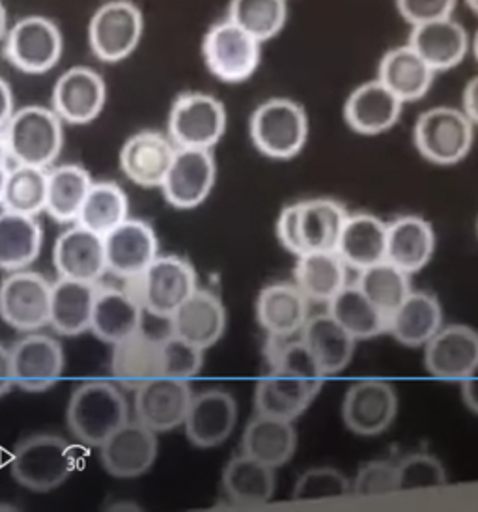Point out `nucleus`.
Segmentation results:
<instances>
[{
	"label": "nucleus",
	"instance_id": "nucleus-62",
	"mask_svg": "<svg viewBox=\"0 0 478 512\" xmlns=\"http://www.w3.org/2000/svg\"><path fill=\"white\" fill-rule=\"evenodd\" d=\"M6 172H0V204H2V193H4V180H6Z\"/></svg>",
	"mask_w": 478,
	"mask_h": 512
},
{
	"label": "nucleus",
	"instance_id": "nucleus-61",
	"mask_svg": "<svg viewBox=\"0 0 478 512\" xmlns=\"http://www.w3.org/2000/svg\"><path fill=\"white\" fill-rule=\"evenodd\" d=\"M465 4H467V8L471 12H475L478 15V0H465Z\"/></svg>",
	"mask_w": 478,
	"mask_h": 512
},
{
	"label": "nucleus",
	"instance_id": "nucleus-45",
	"mask_svg": "<svg viewBox=\"0 0 478 512\" xmlns=\"http://www.w3.org/2000/svg\"><path fill=\"white\" fill-rule=\"evenodd\" d=\"M226 17L260 43L281 34L288 21V0H230Z\"/></svg>",
	"mask_w": 478,
	"mask_h": 512
},
{
	"label": "nucleus",
	"instance_id": "nucleus-28",
	"mask_svg": "<svg viewBox=\"0 0 478 512\" xmlns=\"http://www.w3.org/2000/svg\"><path fill=\"white\" fill-rule=\"evenodd\" d=\"M111 372L116 384L129 391L163 376V337H152L141 328L113 344Z\"/></svg>",
	"mask_w": 478,
	"mask_h": 512
},
{
	"label": "nucleus",
	"instance_id": "nucleus-51",
	"mask_svg": "<svg viewBox=\"0 0 478 512\" xmlns=\"http://www.w3.org/2000/svg\"><path fill=\"white\" fill-rule=\"evenodd\" d=\"M394 4L409 27H417L428 21L452 17L458 0H394Z\"/></svg>",
	"mask_w": 478,
	"mask_h": 512
},
{
	"label": "nucleus",
	"instance_id": "nucleus-7",
	"mask_svg": "<svg viewBox=\"0 0 478 512\" xmlns=\"http://www.w3.org/2000/svg\"><path fill=\"white\" fill-rule=\"evenodd\" d=\"M413 143L428 163L439 167L458 165L475 143V124L462 109L441 105L419 114Z\"/></svg>",
	"mask_w": 478,
	"mask_h": 512
},
{
	"label": "nucleus",
	"instance_id": "nucleus-47",
	"mask_svg": "<svg viewBox=\"0 0 478 512\" xmlns=\"http://www.w3.org/2000/svg\"><path fill=\"white\" fill-rule=\"evenodd\" d=\"M352 494L350 479L335 468H310L299 475L292 498L299 503L346 498Z\"/></svg>",
	"mask_w": 478,
	"mask_h": 512
},
{
	"label": "nucleus",
	"instance_id": "nucleus-31",
	"mask_svg": "<svg viewBox=\"0 0 478 512\" xmlns=\"http://www.w3.org/2000/svg\"><path fill=\"white\" fill-rule=\"evenodd\" d=\"M436 251L434 227L421 215H402L387 225V255L409 275L424 270Z\"/></svg>",
	"mask_w": 478,
	"mask_h": 512
},
{
	"label": "nucleus",
	"instance_id": "nucleus-8",
	"mask_svg": "<svg viewBox=\"0 0 478 512\" xmlns=\"http://www.w3.org/2000/svg\"><path fill=\"white\" fill-rule=\"evenodd\" d=\"M86 36L99 62L120 64L141 45L144 14L133 0H105L90 15Z\"/></svg>",
	"mask_w": 478,
	"mask_h": 512
},
{
	"label": "nucleus",
	"instance_id": "nucleus-43",
	"mask_svg": "<svg viewBox=\"0 0 478 512\" xmlns=\"http://www.w3.org/2000/svg\"><path fill=\"white\" fill-rule=\"evenodd\" d=\"M47 171L49 169L12 163L6 172L0 208L34 217L45 212Z\"/></svg>",
	"mask_w": 478,
	"mask_h": 512
},
{
	"label": "nucleus",
	"instance_id": "nucleus-9",
	"mask_svg": "<svg viewBox=\"0 0 478 512\" xmlns=\"http://www.w3.org/2000/svg\"><path fill=\"white\" fill-rule=\"evenodd\" d=\"M0 47L17 72L43 75L64 57V34L51 17L25 15L10 25Z\"/></svg>",
	"mask_w": 478,
	"mask_h": 512
},
{
	"label": "nucleus",
	"instance_id": "nucleus-34",
	"mask_svg": "<svg viewBox=\"0 0 478 512\" xmlns=\"http://www.w3.org/2000/svg\"><path fill=\"white\" fill-rule=\"evenodd\" d=\"M299 335L325 376L342 372L352 363L357 341L331 314L309 316Z\"/></svg>",
	"mask_w": 478,
	"mask_h": 512
},
{
	"label": "nucleus",
	"instance_id": "nucleus-35",
	"mask_svg": "<svg viewBox=\"0 0 478 512\" xmlns=\"http://www.w3.org/2000/svg\"><path fill=\"white\" fill-rule=\"evenodd\" d=\"M335 251L353 270L378 264L387 255V223L366 212L348 214Z\"/></svg>",
	"mask_w": 478,
	"mask_h": 512
},
{
	"label": "nucleus",
	"instance_id": "nucleus-41",
	"mask_svg": "<svg viewBox=\"0 0 478 512\" xmlns=\"http://www.w3.org/2000/svg\"><path fill=\"white\" fill-rule=\"evenodd\" d=\"M327 313L331 314L342 328L352 335L355 341L374 339L387 333L389 314L366 298L357 285H346L335 298L327 303Z\"/></svg>",
	"mask_w": 478,
	"mask_h": 512
},
{
	"label": "nucleus",
	"instance_id": "nucleus-11",
	"mask_svg": "<svg viewBox=\"0 0 478 512\" xmlns=\"http://www.w3.org/2000/svg\"><path fill=\"white\" fill-rule=\"evenodd\" d=\"M135 294L141 299L144 313L167 318L198 288L197 271L189 260L178 255H159L133 279Z\"/></svg>",
	"mask_w": 478,
	"mask_h": 512
},
{
	"label": "nucleus",
	"instance_id": "nucleus-59",
	"mask_svg": "<svg viewBox=\"0 0 478 512\" xmlns=\"http://www.w3.org/2000/svg\"><path fill=\"white\" fill-rule=\"evenodd\" d=\"M107 511H139L137 503H126V501H116L113 505L107 507Z\"/></svg>",
	"mask_w": 478,
	"mask_h": 512
},
{
	"label": "nucleus",
	"instance_id": "nucleus-22",
	"mask_svg": "<svg viewBox=\"0 0 478 512\" xmlns=\"http://www.w3.org/2000/svg\"><path fill=\"white\" fill-rule=\"evenodd\" d=\"M478 363V331L464 324L443 326L424 344V367L441 382H462Z\"/></svg>",
	"mask_w": 478,
	"mask_h": 512
},
{
	"label": "nucleus",
	"instance_id": "nucleus-57",
	"mask_svg": "<svg viewBox=\"0 0 478 512\" xmlns=\"http://www.w3.org/2000/svg\"><path fill=\"white\" fill-rule=\"evenodd\" d=\"M8 29H10L8 10H6V6H4L2 0H0V45L4 42V38H6V34H8Z\"/></svg>",
	"mask_w": 478,
	"mask_h": 512
},
{
	"label": "nucleus",
	"instance_id": "nucleus-24",
	"mask_svg": "<svg viewBox=\"0 0 478 512\" xmlns=\"http://www.w3.org/2000/svg\"><path fill=\"white\" fill-rule=\"evenodd\" d=\"M169 322L172 335L195 344L200 350H208L225 335V305L215 292L197 288L174 311Z\"/></svg>",
	"mask_w": 478,
	"mask_h": 512
},
{
	"label": "nucleus",
	"instance_id": "nucleus-2",
	"mask_svg": "<svg viewBox=\"0 0 478 512\" xmlns=\"http://www.w3.org/2000/svg\"><path fill=\"white\" fill-rule=\"evenodd\" d=\"M310 122L305 107L290 98L262 101L249 120L254 148L268 159L288 161L309 143Z\"/></svg>",
	"mask_w": 478,
	"mask_h": 512
},
{
	"label": "nucleus",
	"instance_id": "nucleus-29",
	"mask_svg": "<svg viewBox=\"0 0 478 512\" xmlns=\"http://www.w3.org/2000/svg\"><path fill=\"white\" fill-rule=\"evenodd\" d=\"M141 299L131 288H98L90 331L99 341L116 344L142 328Z\"/></svg>",
	"mask_w": 478,
	"mask_h": 512
},
{
	"label": "nucleus",
	"instance_id": "nucleus-39",
	"mask_svg": "<svg viewBox=\"0 0 478 512\" xmlns=\"http://www.w3.org/2000/svg\"><path fill=\"white\" fill-rule=\"evenodd\" d=\"M43 230L34 215L0 212V270H27L42 251Z\"/></svg>",
	"mask_w": 478,
	"mask_h": 512
},
{
	"label": "nucleus",
	"instance_id": "nucleus-55",
	"mask_svg": "<svg viewBox=\"0 0 478 512\" xmlns=\"http://www.w3.org/2000/svg\"><path fill=\"white\" fill-rule=\"evenodd\" d=\"M15 113L14 92L10 83L0 77V131L6 128V124L10 122L12 114Z\"/></svg>",
	"mask_w": 478,
	"mask_h": 512
},
{
	"label": "nucleus",
	"instance_id": "nucleus-14",
	"mask_svg": "<svg viewBox=\"0 0 478 512\" xmlns=\"http://www.w3.org/2000/svg\"><path fill=\"white\" fill-rule=\"evenodd\" d=\"M107 85L101 73L90 66H73L60 73L51 94V109L64 124L86 126L103 113Z\"/></svg>",
	"mask_w": 478,
	"mask_h": 512
},
{
	"label": "nucleus",
	"instance_id": "nucleus-52",
	"mask_svg": "<svg viewBox=\"0 0 478 512\" xmlns=\"http://www.w3.org/2000/svg\"><path fill=\"white\" fill-rule=\"evenodd\" d=\"M299 214H301V202H292V204L282 208L281 214L277 217V225H275L279 243L288 253L296 256L305 253V245H303V238H301Z\"/></svg>",
	"mask_w": 478,
	"mask_h": 512
},
{
	"label": "nucleus",
	"instance_id": "nucleus-5",
	"mask_svg": "<svg viewBox=\"0 0 478 512\" xmlns=\"http://www.w3.org/2000/svg\"><path fill=\"white\" fill-rule=\"evenodd\" d=\"M129 419L122 391L105 380H92L71 393L66 421L71 434L88 447H99Z\"/></svg>",
	"mask_w": 478,
	"mask_h": 512
},
{
	"label": "nucleus",
	"instance_id": "nucleus-18",
	"mask_svg": "<svg viewBox=\"0 0 478 512\" xmlns=\"http://www.w3.org/2000/svg\"><path fill=\"white\" fill-rule=\"evenodd\" d=\"M238 423V402L225 389H206L193 395L182 427L198 449L223 445Z\"/></svg>",
	"mask_w": 478,
	"mask_h": 512
},
{
	"label": "nucleus",
	"instance_id": "nucleus-44",
	"mask_svg": "<svg viewBox=\"0 0 478 512\" xmlns=\"http://www.w3.org/2000/svg\"><path fill=\"white\" fill-rule=\"evenodd\" d=\"M129 214V200L126 191L116 182H94L77 223L96 232L99 236H107L111 230L122 225Z\"/></svg>",
	"mask_w": 478,
	"mask_h": 512
},
{
	"label": "nucleus",
	"instance_id": "nucleus-4",
	"mask_svg": "<svg viewBox=\"0 0 478 512\" xmlns=\"http://www.w3.org/2000/svg\"><path fill=\"white\" fill-rule=\"evenodd\" d=\"M77 456L70 441L58 434H32L15 445L10 471L15 483L45 494L57 490L75 471Z\"/></svg>",
	"mask_w": 478,
	"mask_h": 512
},
{
	"label": "nucleus",
	"instance_id": "nucleus-23",
	"mask_svg": "<svg viewBox=\"0 0 478 512\" xmlns=\"http://www.w3.org/2000/svg\"><path fill=\"white\" fill-rule=\"evenodd\" d=\"M404 111V103L378 79L355 86L344 101V122L357 135L376 137L393 129Z\"/></svg>",
	"mask_w": 478,
	"mask_h": 512
},
{
	"label": "nucleus",
	"instance_id": "nucleus-53",
	"mask_svg": "<svg viewBox=\"0 0 478 512\" xmlns=\"http://www.w3.org/2000/svg\"><path fill=\"white\" fill-rule=\"evenodd\" d=\"M14 370L10 350L0 344V399L14 389Z\"/></svg>",
	"mask_w": 478,
	"mask_h": 512
},
{
	"label": "nucleus",
	"instance_id": "nucleus-13",
	"mask_svg": "<svg viewBox=\"0 0 478 512\" xmlns=\"http://www.w3.org/2000/svg\"><path fill=\"white\" fill-rule=\"evenodd\" d=\"M215 182L217 161L211 150L178 148L159 189L172 208L195 210L208 200Z\"/></svg>",
	"mask_w": 478,
	"mask_h": 512
},
{
	"label": "nucleus",
	"instance_id": "nucleus-58",
	"mask_svg": "<svg viewBox=\"0 0 478 512\" xmlns=\"http://www.w3.org/2000/svg\"><path fill=\"white\" fill-rule=\"evenodd\" d=\"M10 165H12V163H10L6 143H4V137H2V131H0V172L8 171Z\"/></svg>",
	"mask_w": 478,
	"mask_h": 512
},
{
	"label": "nucleus",
	"instance_id": "nucleus-36",
	"mask_svg": "<svg viewBox=\"0 0 478 512\" xmlns=\"http://www.w3.org/2000/svg\"><path fill=\"white\" fill-rule=\"evenodd\" d=\"M96 292V283H83L60 277L51 286L49 326L64 337H75L88 331Z\"/></svg>",
	"mask_w": 478,
	"mask_h": 512
},
{
	"label": "nucleus",
	"instance_id": "nucleus-27",
	"mask_svg": "<svg viewBox=\"0 0 478 512\" xmlns=\"http://www.w3.org/2000/svg\"><path fill=\"white\" fill-rule=\"evenodd\" d=\"M53 262L62 279L98 283L107 273L103 236L75 223L58 236Z\"/></svg>",
	"mask_w": 478,
	"mask_h": 512
},
{
	"label": "nucleus",
	"instance_id": "nucleus-15",
	"mask_svg": "<svg viewBox=\"0 0 478 512\" xmlns=\"http://www.w3.org/2000/svg\"><path fill=\"white\" fill-rule=\"evenodd\" d=\"M398 415L393 385L383 380H361L350 385L342 400V419L348 430L363 438L380 436Z\"/></svg>",
	"mask_w": 478,
	"mask_h": 512
},
{
	"label": "nucleus",
	"instance_id": "nucleus-40",
	"mask_svg": "<svg viewBox=\"0 0 478 512\" xmlns=\"http://www.w3.org/2000/svg\"><path fill=\"white\" fill-rule=\"evenodd\" d=\"M94 184L83 165L66 163L47 171L45 212L57 223H77L86 195Z\"/></svg>",
	"mask_w": 478,
	"mask_h": 512
},
{
	"label": "nucleus",
	"instance_id": "nucleus-20",
	"mask_svg": "<svg viewBox=\"0 0 478 512\" xmlns=\"http://www.w3.org/2000/svg\"><path fill=\"white\" fill-rule=\"evenodd\" d=\"M107 271L133 281L159 256L157 234L150 223L129 219L103 236Z\"/></svg>",
	"mask_w": 478,
	"mask_h": 512
},
{
	"label": "nucleus",
	"instance_id": "nucleus-19",
	"mask_svg": "<svg viewBox=\"0 0 478 512\" xmlns=\"http://www.w3.org/2000/svg\"><path fill=\"white\" fill-rule=\"evenodd\" d=\"M193 389L187 380L159 376L135 389V417L154 432L182 427Z\"/></svg>",
	"mask_w": 478,
	"mask_h": 512
},
{
	"label": "nucleus",
	"instance_id": "nucleus-48",
	"mask_svg": "<svg viewBox=\"0 0 478 512\" xmlns=\"http://www.w3.org/2000/svg\"><path fill=\"white\" fill-rule=\"evenodd\" d=\"M398 490H430L449 483V475L443 462L428 453L406 456L396 464Z\"/></svg>",
	"mask_w": 478,
	"mask_h": 512
},
{
	"label": "nucleus",
	"instance_id": "nucleus-54",
	"mask_svg": "<svg viewBox=\"0 0 478 512\" xmlns=\"http://www.w3.org/2000/svg\"><path fill=\"white\" fill-rule=\"evenodd\" d=\"M460 384H462V399L465 406L478 415V363Z\"/></svg>",
	"mask_w": 478,
	"mask_h": 512
},
{
	"label": "nucleus",
	"instance_id": "nucleus-60",
	"mask_svg": "<svg viewBox=\"0 0 478 512\" xmlns=\"http://www.w3.org/2000/svg\"><path fill=\"white\" fill-rule=\"evenodd\" d=\"M471 53H473V57L478 62V30L475 32V36L471 38Z\"/></svg>",
	"mask_w": 478,
	"mask_h": 512
},
{
	"label": "nucleus",
	"instance_id": "nucleus-49",
	"mask_svg": "<svg viewBox=\"0 0 478 512\" xmlns=\"http://www.w3.org/2000/svg\"><path fill=\"white\" fill-rule=\"evenodd\" d=\"M204 365V350L169 333L163 337V376L191 382Z\"/></svg>",
	"mask_w": 478,
	"mask_h": 512
},
{
	"label": "nucleus",
	"instance_id": "nucleus-6",
	"mask_svg": "<svg viewBox=\"0 0 478 512\" xmlns=\"http://www.w3.org/2000/svg\"><path fill=\"white\" fill-rule=\"evenodd\" d=\"M262 45L228 17L206 30L200 53L213 79L225 85H241L253 79L262 64Z\"/></svg>",
	"mask_w": 478,
	"mask_h": 512
},
{
	"label": "nucleus",
	"instance_id": "nucleus-1",
	"mask_svg": "<svg viewBox=\"0 0 478 512\" xmlns=\"http://www.w3.org/2000/svg\"><path fill=\"white\" fill-rule=\"evenodd\" d=\"M271 370L256 385L254 410L269 417L296 421L322 391L325 374L307 346L290 339H269Z\"/></svg>",
	"mask_w": 478,
	"mask_h": 512
},
{
	"label": "nucleus",
	"instance_id": "nucleus-37",
	"mask_svg": "<svg viewBox=\"0 0 478 512\" xmlns=\"http://www.w3.org/2000/svg\"><path fill=\"white\" fill-rule=\"evenodd\" d=\"M223 492L238 507H262L275 496V470L251 456H234L223 470Z\"/></svg>",
	"mask_w": 478,
	"mask_h": 512
},
{
	"label": "nucleus",
	"instance_id": "nucleus-21",
	"mask_svg": "<svg viewBox=\"0 0 478 512\" xmlns=\"http://www.w3.org/2000/svg\"><path fill=\"white\" fill-rule=\"evenodd\" d=\"M176 150L169 135L155 129H142L133 133L122 146L120 169L131 184L144 189L161 187Z\"/></svg>",
	"mask_w": 478,
	"mask_h": 512
},
{
	"label": "nucleus",
	"instance_id": "nucleus-26",
	"mask_svg": "<svg viewBox=\"0 0 478 512\" xmlns=\"http://www.w3.org/2000/svg\"><path fill=\"white\" fill-rule=\"evenodd\" d=\"M254 313L269 339H292L309 320V298L296 283H271L260 290Z\"/></svg>",
	"mask_w": 478,
	"mask_h": 512
},
{
	"label": "nucleus",
	"instance_id": "nucleus-46",
	"mask_svg": "<svg viewBox=\"0 0 478 512\" xmlns=\"http://www.w3.org/2000/svg\"><path fill=\"white\" fill-rule=\"evenodd\" d=\"M355 285L359 286L366 298L374 301L385 314L393 313L411 292L409 273L400 270L389 260H381L378 264H372L359 271Z\"/></svg>",
	"mask_w": 478,
	"mask_h": 512
},
{
	"label": "nucleus",
	"instance_id": "nucleus-38",
	"mask_svg": "<svg viewBox=\"0 0 478 512\" xmlns=\"http://www.w3.org/2000/svg\"><path fill=\"white\" fill-rule=\"evenodd\" d=\"M294 283L309 301L329 303L348 285V266L337 251H307L297 256Z\"/></svg>",
	"mask_w": 478,
	"mask_h": 512
},
{
	"label": "nucleus",
	"instance_id": "nucleus-25",
	"mask_svg": "<svg viewBox=\"0 0 478 512\" xmlns=\"http://www.w3.org/2000/svg\"><path fill=\"white\" fill-rule=\"evenodd\" d=\"M408 43L436 73L458 68L471 53V36L454 17L411 27Z\"/></svg>",
	"mask_w": 478,
	"mask_h": 512
},
{
	"label": "nucleus",
	"instance_id": "nucleus-42",
	"mask_svg": "<svg viewBox=\"0 0 478 512\" xmlns=\"http://www.w3.org/2000/svg\"><path fill=\"white\" fill-rule=\"evenodd\" d=\"M348 212L338 200H301V238L307 251H335Z\"/></svg>",
	"mask_w": 478,
	"mask_h": 512
},
{
	"label": "nucleus",
	"instance_id": "nucleus-12",
	"mask_svg": "<svg viewBox=\"0 0 478 512\" xmlns=\"http://www.w3.org/2000/svg\"><path fill=\"white\" fill-rule=\"evenodd\" d=\"M51 286L36 271H12L0 283V318L21 333L49 326Z\"/></svg>",
	"mask_w": 478,
	"mask_h": 512
},
{
	"label": "nucleus",
	"instance_id": "nucleus-3",
	"mask_svg": "<svg viewBox=\"0 0 478 512\" xmlns=\"http://www.w3.org/2000/svg\"><path fill=\"white\" fill-rule=\"evenodd\" d=\"M10 163L51 169L64 148V122L51 107L15 109L2 129Z\"/></svg>",
	"mask_w": 478,
	"mask_h": 512
},
{
	"label": "nucleus",
	"instance_id": "nucleus-10",
	"mask_svg": "<svg viewBox=\"0 0 478 512\" xmlns=\"http://www.w3.org/2000/svg\"><path fill=\"white\" fill-rule=\"evenodd\" d=\"M226 116L223 101L206 92H183L172 101L167 135L176 148L213 150L225 137Z\"/></svg>",
	"mask_w": 478,
	"mask_h": 512
},
{
	"label": "nucleus",
	"instance_id": "nucleus-16",
	"mask_svg": "<svg viewBox=\"0 0 478 512\" xmlns=\"http://www.w3.org/2000/svg\"><path fill=\"white\" fill-rule=\"evenodd\" d=\"M157 447V432L137 419H127L99 445V462L111 477L137 479L152 470Z\"/></svg>",
	"mask_w": 478,
	"mask_h": 512
},
{
	"label": "nucleus",
	"instance_id": "nucleus-30",
	"mask_svg": "<svg viewBox=\"0 0 478 512\" xmlns=\"http://www.w3.org/2000/svg\"><path fill=\"white\" fill-rule=\"evenodd\" d=\"M443 307L430 292L411 290L389 314L387 333L408 348H421L443 328Z\"/></svg>",
	"mask_w": 478,
	"mask_h": 512
},
{
	"label": "nucleus",
	"instance_id": "nucleus-17",
	"mask_svg": "<svg viewBox=\"0 0 478 512\" xmlns=\"http://www.w3.org/2000/svg\"><path fill=\"white\" fill-rule=\"evenodd\" d=\"M14 384L27 393L49 391L64 374V350L49 335L32 331L10 348Z\"/></svg>",
	"mask_w": 478,
	"mask_h": 512
},
{
	"label": "nucleus",
	"instance_id": "nucleus-32",
	"mask_svg": "<svg viewBox=\"0 0 478 512\" xmlns=\"http://www.w3.org/2000/svg\"><path fill=\"white\" fill-rule=\"evenodd\" d=\"M376 79L406 105L411 101L422 100L430 92L436 72L409 43H404L389 49L381 57Z\"/></svg>",
	"mask_w": 478,
	"mask_h": 512
},
{
	"label": "nucleus",
	"instance_id": "nucleus-56",
	"mask_svg": "<svg viewBox=\"0 0 478 512\" xmlns=\"http://www.w3.org/2000/svg\"><path fill=\"white\" fill-rule=\"evenodd\" d=\"M462 105V111L467 114V118L478 126V75L465 85Z\"/></svg>",
	"mask_w": 478,
	"mask_h": 512
},
{
	"label": "nucleus",
	"instance_id": "nucleus-50",
	"mask_svg": "<svg viewBox=\"0 0 478 512\" xmlns=\"http://www.w3.org/2000/svg\"><path fill=\"white\" fill-rule=\"evenodd\" d=\"M352 492L361 498H378L400 492L396 462L372 460L363 464L353 479Z\"/></svg>",
	"mask_w": 478,
	"mask_h": 512
},
{
	"label": "nucleus",
	"instance_id": "nucleus-33",
	"mask_svg": "<svg viewBox=\"0 0 478 512\" xmlns=\"http://www.w3.org/2000/svg\"><path fill=\"white\" fill-rule=\"evenodd\" d=\"M297 449L294 421L256 413L241 436V453L277 470L288 464Z\"/></svg>",
	"mask_w": 478,
	"mask_h": 512
}]
</instances>
